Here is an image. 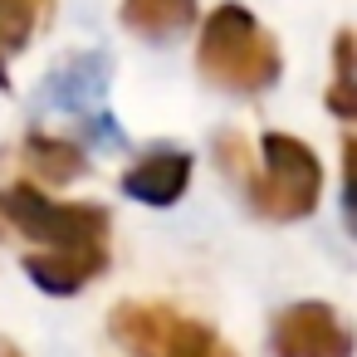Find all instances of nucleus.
I'll return each mask as SVG.
<instances>
[{"mask_svg":"<svg viewBox=\"0 0 357 357\" xmlns=\"http://www.w3.org/2000/svg\"><path fill=\"white\" fill-rule=\"evenodd\" d=\"M201 6L196 0H123V25L152 45H167L196 25Z\"/></svg>","mask_w":357,"mask_h":357,"instance_id":"8","label":"nucleus"},{"mask_svg":"<svg viewBox=\"0 0 357 357\" xmlns=\"http://www.w3.org/2000/svg\"><path fill=\"white\" fill-rule=\"evenodd\" d=\"M0 220H10L25 240L45 245L25 255V274L45 294H79L108 264L113 220L98 201H54L35 181H15L0 191Z\"/></svg>","mask_w":357,"mask_h":357,"instance_id":"1","label":"nucleus"},{"mask_svg":"<svg viewBox=\"0 0 357 357\" xmlns=\"http://www.w3.org/2000/svg\"><path fill=\"white\" fill-rule=\"evenodd\" d=\"M259 172L245 176L250 206L264 220H303L323 196V162L303 137L264 132L259 137Z\"/></svg>","mask_w":357,"mask_h":357,"instance_id":"3","label":"nucleus"},{"mask_svg":"<svg viewBox=\"0 0 357 357\" xmlns=\"http://www.w3.org/2000/svg\"><path fill=\"white\" fill-rule=\"evenodd\" d=\"M274 357H352V333L333 303H289L269 333Z\"/></svg>","mask_w":357,"mask_h":357,"instance_id":"6","label":"nucleus"},{"mask_svg":"<svg viewBox=\"0 0 357 357\" xmlns=\"http://www.w3.org/2000/svg\"><path fill=\"white\" fill-rule=\"evenodd\" d=\"M108 74H113L108 54H79V59L59 64V69L45 79V108L79 118L98 142H118V128H113V118H108V108H103Z\"/></svg>","mask_w":357,"mask_h":357,"instance_id":"5","label":"nucleus"},{"mask_svg":"<svg viewBox=\"0 0 357 357\" xmlns=\"http://www.w3.org/2000/svg\"><path fill=\"white\" fill-rule=\"evenodd\" d=\"M211 357H230V352H220V347H215V352H211Z\"/></svg>","mask_w":357,"mask_h":357,"instance_id":"13","label":"nucleus"},{"mask_svg":"<svg viewBox=\"0 0 357 357\" xmlns=\"http://www.w3.org/2000/svg\"><path fill=\"white\" fill-rule=\"evenodd\" d=\"M108 333L128 357H211L215 352V333L201 318H186L181 308L152 303V298L113 303Z\"/></svg>","mask_w":357,"mask_h":357,"instance_id":"4","label":"nucleus"},{"mask_svg":"<svg viewBox=\"0 0 357 357\" xmlns=\"http://www.w3.org/2000/svg\"><path fill=\"white\" fill-rule=\"evenodd\" d=\"M50 20V0H0V79L25 54L35 30Z\"/></svg>","mask_w":357,"mask_h":357,"instance_id":"9","label":"nucleus"},{"mask_svg":"<svg viewBox=\"0 0 357 357\" xmlns=\"http://www.w3.org/2000/svg\"><path fill=\"white\" fill-rule=\"evenodd\" d=\"M25 162L45 176V186H64V181L79 176V167H84V147L69 142V137H54V132H30V142H25Z\"/></svg>","mask_w":357,"mask_h":357,"instance_id":"10","label":"nucleus"},{"mask_svg":"<svg viewBox=\"0 0 357 357\" xmlns=\"http://www.w3.org/2000/svg\"><path fill=\"white\" fill-rule=\"evenodd\" d=\"M328 108L337 118H357V89H352V30H337L333 45V89H328Z\"/></svg>","mask_w":357,"mask_h":357,"instance_id":"11","label":"nucleus"},{"mask_svg":"<svg viewBox=\"0 0 357 357\" xmlns=\"http://www.w3.org/2000/svg\"><path fill=\"white\" fill-rule=\"evenodd\" d=\"M0 357H25V352H20L15 342H6V337H0Z\"/></svg>","mask_w":357,"mask_h":357,"instance_id":"12","label":"nucleus"},{"mask_svg":"<svg viewBox=\"0 0 357 357\" xmlns=\"http://www.w3.org/2000/svg\"><path fill=\"white\" fill-rule=\"evenodd\" d=\"M196 69L220 93H264V89L279 84L284 54H279V40L245 6L225 0V6H215L206 15V25H201Z\"/></svg>","mask_w":357,"mask_h":357,"instance_id":"2","label":"nucleus"},{"mask_svg":"<svg viewBox=\"0 0 357 357\" xmlns=\"http://www.w3.org/2000/svg\"><path fill=\"white\" fill-rule=\"evenodd\" d=\"M186 186H191V157L176 147H157V152L137 157L123 176V191L142 206H172L186 196Z\"/></svg>","mask_w":357,"mask_h":357,"instance_id":"7","label":"nucleus"}]
</instances>
